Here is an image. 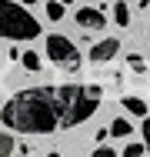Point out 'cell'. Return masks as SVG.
<instances>
[{"mask_svg": "<svg viewBox=\"0 0 150 157\" xmlns=\"http://www.w3.org/2000/svg\"><path fill=\"white\" fill-rule=\"evenodd\" d=\"M114 20H117L120 27L130 24V10H127V3H114Z\"/></svg>", "mask_w": 150, "mask_h": 157, "instance_id": "obj_7", "label": "cell"}, {"mask_svg": "<svg viewBox=\"0 0 150 157\" xmlns=\"http://www.w3.org/2000/svg\"><path fill=\"white\" fill-rule=\"evenodd\" d=\"M130 67H133V70H147V60H144V57H137V54H133V57H130Z\"/></svg>", "mask_w": 150, "mask_h": 157, "instance_id": "obj_14", "label": "cell"}, {"mask_svg": "<svg viewBox=\"0 0 150 157\" xmlns=\"http://www.w3.org/2000/svg\"><path fill=\"white\" fill-rule=\"evenodd\" d=\"M20 3H24V7H33V0H20Z\"/></svg>", "mask_w": 150, "mask_h": 157, "instance_id": "obj_16", "label": "cell"}, {"mask_svg": "<svg viewBox=\"0 0 150 157\" xmlns=\"http://www.w3.org/2000/svg\"><path fill=\"white\" fill-rule=\"evenodd\" d=\"M47 17H50V20H60V17H63V3H60V0H50V3H47Z\"/></svg>", "mask_w": 150, "mask_h": 157, "instance_id": "obj_11", "label": "cell"}, {"mask_svg": "<svg viewBox=\"0 0 150 157\" xmlns=\"http://www.w3.org/2000/svg\"><path fill=\"white\" fill-rule=\"evenodd\" d=\"M97 84H63V87H30L13 94L0 107V124L17 134H54L84 124L100 107Z\"/></svg>", "mask_w": 150, "mask_h": 157, "instance_id": "obj_1", "label": "cell"}, {"mask_svg": "<svg viewBox=\"0 0 150 157\" xmlns=\"http://www.w3.org/2000/svg\"><path fill=\"white\" fill-rule=\"evenodd\" d=\"M123 107H127V114H133V117H147V104H144L140 97H133V94L123 97Z\"/></svg>", "mask_w": 150, "mask_h": 157, "instance_id": "obj_6", "label": "cell"}, {"mask_svg": "<svg viewBox=\"0 0 150 157\" xmlns=\"http://www.w3.org/2000/svg\"><path fill=\"white\" fill-rule=\"evenodd\" d=\"M20 63H24L27 70H40V57H37L33 50H24V54H20Z\"/></svg>", "mask_w": 150, "mask_h": 157, "instance_id": "obj_8", "label": "cell"}, {"mask_svg": "<svg viewBox=\"0 0 150 157\" xmlns=\"http://www.w3.org/2000/svg\"><path fill=\"white\" fill-rule=\"evenodd\" d=\"M47 57L60 67H67V70H73L77 63H80V54H77V47L67 40V37H60V33H47Z\"/></svg>", "mask_w": 150, "mask_h": 157, "instance_id": "obj_3", "label": "cell"}, {"mask_svg": "<svg viewBox=\"0 0 150 157\" xmlns=\"http://www.w3.org/2000/svg\"><path fill=\"white\" fill-rule=\"evenodd\" d=\"M93 157H117V154H114V151H110L107 144H97V151H93Z\"/></svg>", "mask_w": 150, "mask_h": 157, "instance_id": "obj_13", "label": "cell"}, {"mask_svg": "<svg viewBox=\"0 0 150 157\" xmlns=\"http://www.w3.org/2000/svg\"><path fill=\"white\" fill-rule=\"evenodd\" d=\"M77 24H80L84 30H103V27H107V17H103V10H97V7H80V10H77Z\"/></svg>", "mask_w": 150, "mask_h": 157, "instance_id": "obj_4", "label": "cell"}, {"mask_svg": "<svg viewBox=\"0 0 150 157\" xmlns=\"http://www.w3.org/2000/svg\"><path fill=\"white\" fill-rule=\"evenodd\" d=\"M60 3H73V0H60Z\"/></svg>", "mask_w": 150, "mask_h": 157, "instance_id": "obj_17", "label": "cell"}, {"mask_svg": "<svg viewBox=\"0 0 150 157\" xmlns=\"http://www.w3.org/2000/svg\"><path fill=\"white\" fill-rule=\"evenodd\" d=\"M144 151H147L144 144H127L123 147V157H144Z\"/></svg>", "mask_w": 150, "mask_h": 157, "instance_id": "obj_12", "label": "cell"}, {"mask_svg": "<svg viewBox=\"0 0 150 157\" xmlns=\"http://www.w3.org/2000/svg\"><path fill=\"white\" fill-rule=\"evenodd\" d=\"M7 154H13V137L3 130V134H0V157H7Z\"/></svg>", "mask_w": 150, "mask_h": 157, "instance_id": "obj_10", "label": "cell"}, {"mask_svg": "<svg viewBox=\"0 0 150 157\" xmlns=\"http://www.w3.org/2000/svg\"><path fill=\"white\" fill-rule=\"evenodd\" d=\"M117 50H120V40H117V37H107V40H100L97 47H90L87 57H90L93 63H107V60L117 57Z\"/></svg>", "mask_w": 150, "mask_h": 157, "instance_id": "obj_5", "label": "cell"}, {"mask_svg": "<svg viewBox=\"0 0 150 157\" xmlns=\"http://www.w3.org/2000/svg\"><path fill=\"white\" fill-rule=\"evenodd\" d=\"M0 37H7V40H33V37H40V24L24 3L0 0Z\"/></svg>", "mask_w": 150, "mask_h": 157, "instance_id": "obj_2", "label": "cell"}, {"mask_svg": "<svg viewBox=\"0 0 150 157\" xmlns=\"http://www.w3.org/2000/svg\"><path fill=\"white\" fill-rule=\"evenodd\" d=\"M144 140H147V151H150V117H144Z\"/></svg>", "mask_w": 150, "mask_h": 157, "instance_id": "obj_15", "label": "cell"}, {"mask_svg": "<svg viewBox=\"0 0 150 157\" xmlns=\"http://www.w3.org/2000/svg\"><path fill=\"white\" fill-rule=\"evenodd\" d=\"M107 130H110V134H114V137H127V134H130V124H127V121H123V117H117V121H114V124L107 127Z\"/></svg>", "mask_w": 150, "mask_h": 157, "instance_id": "obj_9", "label": "cell"}]
</instances>
